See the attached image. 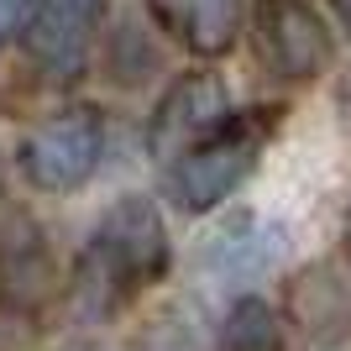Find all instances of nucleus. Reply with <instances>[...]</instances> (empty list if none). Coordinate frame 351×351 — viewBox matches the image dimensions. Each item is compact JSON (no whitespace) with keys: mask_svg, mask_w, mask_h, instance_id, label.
I'll return each instance as SVG.
<instances>
[{"mask_svg":"<svg viewBox=\"0 0 351 351\" xmlns=\"http://www.w3.org/2000/svg\"><path fill=\"white\" fill-rule=\"evenodd\" d=\"M147 11L194 58L231 53L241 27H247V0H147Z\"/></svg>","mask_w":351,"mask_h":351,"instance_id":"nucleus-8","label":"nucleus"},{"mask_svg":"<svg viewBox=\"0 0 351 351\" xmlns=\"http://www.w3.org/2000/svg\"><path fill=\"white\" fill-rule=\"evenodd\" d=\"M37 5H43V0H0V47L11 43V37H21V32L32 27Z\"/></svg>","mask_w":351,"mask_h":351,"instance_id":"nucleus-11","label":"nucleus"},{"mask_svg":"<svg viewBox=\"0 0 351 351\" xmlns=\"http://www.w3.org/2000/svg\"><path fill=\"white\" fill-rule=\"evenodd\" d=\"M336 11H341V21L351 27V0H336Z\"/></svg>","mask_w":351,"mask_h":351,"instance_id":"nucleus-12","label":"nucleus"},{"mask_svg":"<svg viewBox=\"0 0 351 351\" xmlns=\"http://www.w3.org/2000/svg\"><path fill=\"white\" fill-rule=\"evenodd\" d=\"M168 267H173V247H168L158 205L142 194H126L105 210L100 231L79 252V267L69 283L73 309L84 320H116L142 289L168 278Z\"/></svg>","mask_w":351,"mask_h":351,"instance_id":"nucleus-1","label":"nucleus"},{"mask_svg":"<svg viewBox=\"0 0 351 351\" xmlns=\"http://www.w3.org/2000/svg\"><path fill=\"white\" fill-rule=\"evenodd\" d=\"M289 299H293V315L309 325V336H320V341L341 336L346 320H351V293H346V283H341L330 267H309V273H299Z\"/></svg>","mask_w":351,"mask_h":351,"instance_id":"nucleus-9","label":"nucleus"},{"mask_svg":"<svg viewBox=\"0 0 351 351\" xmlns=\"http://www.w3.org/2000/svg\"><path fill=\"white\" fill-rule=\"evenodd\" d=\"M226 116H231L226 79H220V73H210V69L184 73V79H178V84L158 100V116H152V132H147V142H152V158L173 162L178 152H189L199 136L215 132Z\"/></svg>","mask_w":351,"mask_h":351,"instance_id":"nucleus-7","label":"nucleus"},{"mask_svg":"<svg viewBox=\"0 0 351 351\" xmlns=\"http://www.w3.org/2000/svg\"><path fill=\"white\" fill-rule=\"evenodd\" d=\"M247 37L257 63L278 84H315L336 58V37L309 0H257L247 16Z\"/></svg>","mask_w":351,"mask_h":351,"instance_id":"nucleus-3","label":"nucleus"},{"mask_svg":"<svg viewBox=\"0 0 351 351\" xmlns=\"http://www.w3.org/2000/svg\"><path fill=\"white\" fill-rule=\"evenodd\" d=\"M278 121H283L278 105L231 110L210 136H199L189 152H178V158L168 162V199H173L178 210H189V215H205L220 199H231V194L247 184V173L257 168L267 136L278 132Z\"/></svg>","mask_w":351,"mask_h":351,"instance_id":"nucleus-2","label":"nucleus"},{"mask_svg":"<svg viewBox=\"0 0 351 351\" xmlns=\"http://www.w3.org/2000/svg\"><path fill=\"white\" fill-rule=\"evenodd\" d=\"M220 351H289L283 315L267 299H236L220 320Z\"/></svg>","mask_w":351,"mask_h":351,"instance_id":"nucleus-10","label":"nucleus"},{"mask_svg":"<svg viewBox=\"0 0 351 351\" xmlns=\"http://www.w3.org/2000/svg\"><path fill=\"white\" fill-rule=\"evenodd\" d=\"M100 152H105L100 110L69 105V110L37 121L27 132V142H21V173H27L32 189H43V194H69L100 168Z\"/></svg>","mask_w":351,"mask_h":351,"instance_id":"nucleus-4","label":"nucleus"},{"mask_svg":"<svg viewBox=\"0 0 351 351\" xmlns=\"http://www.w3.org/2000/svg\"><path fill=\"white\" fill-rule=\"evenodd\" d=\"M110 0H43L27 27V58L47 79H73L105 27Z\"/></svg>","mask_w":351,"mask_h":351,"instance_id":"nucleus-6","label":"nucleus"},{"mask_svg":"<svg viewBox=\"0 0 351 351\" xmlns=\"http://www.w3.org/2000/svg\"><path fill=\"white\" fill-rule=\"evenodd\" d=\"M346 257H351V210H346Z\"/></svg>","mask_w":351,"mask_h":351,"instance_id":"nucleus-13","label":"nucleus"},{"mask_svg":"<svg viewBox=\"0 0 351 351\" xmlns=\"http://www.w3.org/2000/svg\"><path fill=\"white\" fill-rule=\"evenodd\" d=\"M58 263L47 231L21 205H0V309L43 315L58 299Z\"/></svg>","mask_w":351,"mask_h":351,"instance_id":"nucleus-5","label":"nucleus"},{"mask_svg":"<svg viewBox=\"0 0 351 351\" xmlns=\"http://www.w3.org/2000/svg\"><path fill=\"white\" fill-rule=\"evenodd\" d=\"M63 351H100V346H63Z\"/></svg>","mask_w":351,"mask_h":351,"instance_id":"nucleus-14","label":"nucleus"}]
</instances>
